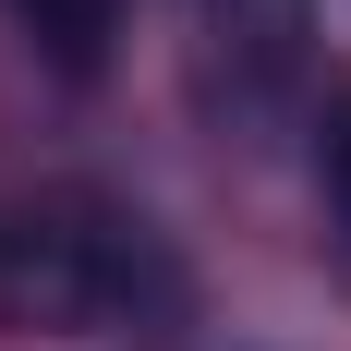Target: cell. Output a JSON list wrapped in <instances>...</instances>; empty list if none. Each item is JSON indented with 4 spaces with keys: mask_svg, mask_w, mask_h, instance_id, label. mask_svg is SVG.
<instances>
[{
    "mask_svg": "<svg viewBox=\"0 0 351 351\" xmlns=\"http://www.w3.org/2000/svg\"><path fill=\"white\" fill-rule=\"evenodd\" d=\"M182 315V267L109 194H12L0 206V339H109Z\"/></svg>",
    "mask_w": 351,
    "mask_h": 351,
    "instance_id": "cell-1",
    "label": "cell"
},
{
    "mask_svg": "<svg viewBox=\"0 0 351 351\" xmlns=\"http://www.w3.org/2000/svg\"><path fill=\"white\" fill-rule=\"evenodd\" d=\"M12 25H25V49H36L49 73L85 85V73L109 61V36H121V0H12Z\"/></svg>",
    "mask_w": 351,
    "mask_h": 351,
    "instance_id": "cell-2",
    "label": "cell"
},
{
    "mask_svg": "<svg viewBox=\"0 0 351 351\" xmlns=\"http://www.w3.org/2000/svg\"><path fill=\"white\" fill-rule=\"evenodd\" d=\"M315 194H327V230L351 243V73L327 85V109H315Z\"/></svg>",
    "mask_w": 351,
    "mask_h": 351,
    "instance_id": "cell-3",
    "label": "cell"
},
{
    "mask_svg": "<svg viewBox=\"0 0 351 351\" xmlns=\"http://www.w3.org/2000/svg\"><path fill=\"white\" fill-rule=\"evenodd\" d=\"M206 12H218V36H230L243 61H291V36H303L315 0H206Z\"/></svg>",
    "mask_w": 351,
    "mask_h": 351,
    "instance_id": "cell-4",
    "label": "cell"
}]
</instances>
